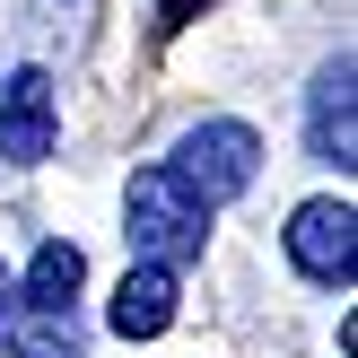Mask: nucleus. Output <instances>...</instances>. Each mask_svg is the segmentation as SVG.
Here are the masks:
<instances>
[{
  "label": "nucleus",
  "mask_w": 358,
  "mask_h": 358,
  "mask_svg": "<svg viewBox=\"0 0 358 358\" xmlns=\"http://www.w3.org/2000/svg\"><path fill=\"white\" fill-rule=\"evenodd\" d=\"M122 236H131L140 262L184 271V262H201V245H210V201L175 166H140L131 192H122Z\"/></svg>",
  "instance_id": "nucleus-1"
},
{
  "label": "nucleus",
  "mask_w": 358,
  "mask_h": 358,
  "mask_svg": "<svg viewBox=\"0 0 358 358\" xmlns=\"http://www.w3.org/2000/svg\"><path fill=\"white\" fill-rule=\"evenodd\" d=\"M175 175H184V184L201 192L210 210H219V201H236V192L262 175V140H254V122H236V114L192 122V131L175 140Z\"/></svg>",
  "instance_id": "nucleus-2"
},
{
  "label": "nucleus",
  "mask_w": 358,
  "mask_h": 358,
  "mask_svg": "<svg viewBox=\"0 0 358 358\" xmlns=\"http://www.w3.org/2000/svg\"><path fill=\"white\" fill-rule=\"evenodd\" d=\"M62 140V87L52 70H9L0 79V157L9 166H44Z\"/></svg>",
  "instance_id": "nucleus-3"
},
{
  "label": "nucleus",
  "mask_w": 358,
  "mask_h": 358,
  "mask_svg": "<svg viewBox=\"0 0 358 358\" xmlns=\"http://www.w3.org/2000/svg\"><path fill=\"white\" fill-rule=\"evenodd\" d=\"M306 149L315 166H341V175L358 166V62L350 52H332L306 87Z\"/></svg>",
  "instance_id": "nucleus-4"
},
{
  "label": "nucleus",
  "mask_w": 358,
  "mask_h": 358,
  "mask_svg": "<svg viewBox=\"0 0 358 358\" xmlns=\"http://www.w3.org/2000/svg\"><path fill=\"white\" fill-rule=\"evenodd\" d=\"M289 262L324 289H350L358 280V210L350 201H306L289 219Z\"/></svg>",
  "instance_id": "nucleus-5"
},
{
  "label": "nucleus",
  "mask_w": 358,
  "mask_h": 358,
  "mask_svg": "<svg viewBox=\"0 0 358 358\" xmlns=\"http://www.w3.org/2000/svg\"><path fill=\"white\" fill-rule=\"evenodd\" d=\"M175 271H157V262H140V271H122V289H114V306H105V324L122 332V341H157V332L175 324Z\"/></svg>",
  "instance_id": "nucleus-6"
},
{
  "label": "nucleus",
  "mask_w": 358,
  "mask_h": 358,
  "mask_svg": "<svg viewBox=\"0 0 358 358\" xmlns=\"http://www.w3.org/2000/svg\"><path fill=\"white\" fill-rule=\"evenodd\" d=\"M79 280H87V254H79L70 236H44V245H35V262H27V289H17V306H27V315H70Z\"/></svg>",
  "instance_id": "nucleus-7"
},
{
  "label": "nucleus",
  "mask_w": 358,
  "mask_h": 358,
  "mask_svg": "<svg viewBox=\"0 0 358 358\" xmlns=\"http://www.w3.org/2000/svg\"><path fill=\"white\" fill-rule=\"evenodd\" d=\"M17 358H70V315H27Z\"/></svg>",
  "instance_id": "nucleus-8"
},
{
  "label": "nucleus",
  "mask_w": 358,
  "mask_h": 358,
  "mask_svg": "<svg viewBox=\"0 0 358 358\" xmlns=\"http://www.w3.org/2000/svg\"><path fill=\"white\" fill-rule=\"evenodd\" d=\"M17 315V289H9V262H0V324Z\"/></svg>",
  "instance_id": "nucleus-9"
}]
</instances>
